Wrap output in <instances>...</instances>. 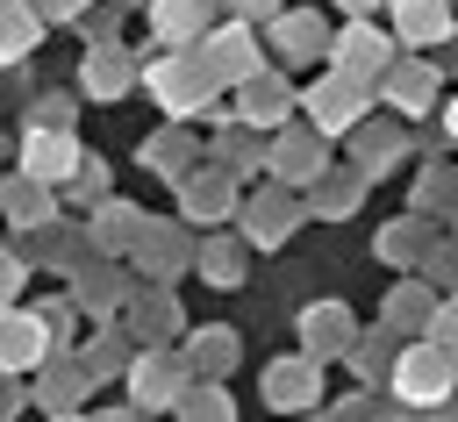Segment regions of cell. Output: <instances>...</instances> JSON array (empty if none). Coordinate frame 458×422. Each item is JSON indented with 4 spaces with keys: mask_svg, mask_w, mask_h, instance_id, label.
Returning <instances> with one entry per match:
<instances>
[{
    "mask_svg": "<svg viewBox=\"0 0 458 422\" xmlns=\"http://www.w3.org/2000/svg\"><path fill=\"white\" fill-rule=\"evenodd\" d=\"M286 107H293V93H286V86H272V79H250V100H243V114H250V122H279Z\"/></svg>",
    "mask_w": 458,
    "mask_h": 422,
    "instance_id": "8fae6325",
    "label": "cell"
},
{
    "mask_svg": "<svg viewBox=\"0 0 458 422\" xmlns=\"http://www.w3.org/2000/svg\"><path fill=\"white\" fill-rule=\"evenodd\" d=\"M344 7H358V14H365V7H379V0H344Z\"/></svg>",
    "mask_w": 458,
    "mask_h": 422,
    "instance_id": "d6986e66",
    "label": "cell"
},
{
    "mask_svg": "<svg viewBox=\"0 0 458 422\" xmlns=\"http://www.w3.org/2000/svg\"><path fill=\"white\" fill-rule=\"evenodd\" d=\"M301 329H308V350H315V358H329V350L351 343V315H344V308H308Z\"/></svg>",
    "mask_w": 458,
    "mask_h": 422,
    "instance_id": "ba28073f",
    "label": "cell"
},
{
    "mask_svg": "<svg viewBox=\"0 0 458 422\" xmlns=\"http://www.w3.org/2000/svg\"><path fill=\"white\" fill-rule=\"evenodd\" d=\"M136 401H143V408H165V401H179V365H165V358H143V365H136Z\"/></svg>",
    "mask_w": 458,
    "mask_h": 422,
    "instance_id": "9c48e42d",
    "label": "cell"
},
{
    "mask_svg": "<svg viewBox=\"0 0 458 422\" xmlns=\"http://www.w3.org/2000/svg\"><path fill=\"white\" fill-rule=\"evenodd\" d=\"M451 129H458V107H451Z\"/></svg>",
    "mask_w": 458,
    "mask_h": 422,
    "instance_id": "ffe728a7",
    "label": "cell"
},
{
    "mask_svg": "<svg viewBox=\"0 0 458 422\" xmlns=\"http://www.w3.org/2000/svg\"><path fill=\"white\" fill-rule=\"evenodd\" d=\"M193 21H200V0H157V29L165 36H186Z\"/></svg>",
    "mask_w": 458,
    "mask_h": 422,
    "instance_id": "5bb4252c",
    "label": "cell"
},
{
    "mask_svg": "<svg viewBox=\"0 0 458 422\" xmlns=\"http://www.w3.org/2000/svg\"><path fill=\"white\" fill-rule=\"evenodd\" d=\"M86 79H93V86H122V57H107V50H100V57H93V72H86Z\"/></svg>",
    "mask_w": 458,
    "mask_h": 422,
    "instance_id": "e0dca14e",
    "label": "cell"
},
{
    "mask_svg": "<svg viewBox=\"0 0 458 422\" xmlns=\"http://www.w3.org/2000/svg\"><path fill=\"white\" fill-rule=\"evenodd\" d=\"M379 64H386V36L379 29L358 21V29L336 36V72H379Z\"/></svg>",
    "mask_w": 458,
    "mask_h": 422,
    "instance_id": "52a82bcc",
    "label": "cell"
},
{
    "mask_svg": "<svg viewBox=\"0 0 458 422\" xmlns=\"http://www.w3.org/2000/svg\"><path fill=\"white\" fill-rule=\"evenodd\" d=\"M437 343H444V350L458 343V308H444V315H437Z\"/></svg>",
    "mask_w": 458,
    "mask_h": 422,
    "instance_id": "ac0fdd59",
    "label": "cell"
},
{
    "mask_svg": "<svg viewBox=\"0 0 458 422\" xmlns=\"http://www.w3.org/2000/svg\"><path fill=\"white\" fill-rule=\"evenodd\" d=\"M64 422H72V415H64Z\"/></svg>",
    "mask_w": 458,
    "mask_h": 422,
    "instance_id": "44dd1931",
    "label": "cell"
},
{
    "mask_svg": "<svg viewBox=\"0 0 458 422\" xmlns=\"http://www.w3.org/2000/svg\"><path fill=\"white\" fill-rule=\"evenodd\" d=\"M208 72H215V79H250V72H258L250 29H215V36H208Z\"/></svg>",
    "mask_w": 458,
    "mask_h": 422,
    "instance_id": "277c9868",
    "label": "cell"
},
{
    "mask_svg": "<svg viewBox=\"0 0 458 422\" xmlns=\"http://www.w3.org/2000/svg\"><path fill=\"white\" fill-rule=\"evenodd\" d=\"M444 386H451V350H444V343H422V350H408V358L394 365V393L415 401V408L444 401Z\"/></svg>",
    "mask_w": 458,
    "mask_h": 422,
    "instance_id": "6da1fadb",
    "label": "cell"
},
{
    "mask_svg": "<svg viewBox=\"0 0 458 422\" xmlns=\"http://www.w3.org/2000/svg\"><path fill=\"white\" fill-rule=\"evenodd\" d=\"M208 79H215V72H200V64H157V72H150V93H157L165 107H200Z\"/></svg>",
    "mask_w": 458,
    "mask_h": 422,
    "instance_id": "5b68a950",
    "label": "cell"
},
{
    "mask_svg": "<svg viewBox=\"0 0 458 422\" xmlns=\"http://www.w3.org/2000/svg\"><path fill=\"white\" fill-rule=\"evenodd\" d=\"M265 401H272V408H308V401H315V365H308V358H293V365L279 358V365L265 372Z\"/></svg>",
    "mask_w": 458,
    "mask_h": 422,
    "instance_id": "8992f818",
    "label": "cell"
},
{
    "mask_svg": "<svg viewBox=\"0 0 458 422\" xmlns=\"http://www.w3.org/2000/svg\"><path fill=\"white\" fill-rule=\"evenodd\" d=\"M394 21H401V36L429 43V36H444V0H401V7H394Z\"/></svg>",
    "mask_w": 458,
    "mask_h": 422,
    "instance_id": "30bf717a",
    "label": "cell"
},
{
    "mask_svg": "<svg viewBox=\"0 0 458 422\" xmlns=\"http://www.w3.org/2000/svg\"><path fill=\"white\" fill-rule=\"evenodd\" d=\"M186 422H229V401L222 393H193L186 401Z\"/></svg>",
    "mask_w": 458,
    "mask_h": 422,
    "instance_id": "2e32d148",
    "label": "cell"
},
{
    "mask_svg": "<svg viewBox=\"0 0 458 422\" xmlns=\"http://www.w3.org/2000/svg\"><path fill=\"white\" fill-rule=\"evenodd\" d=\"M72 136H57V129H29V143H21V172L29 179H64L72 172Z\"/></svg>",
    "mask_w": 458,
    "mask_h": 422,
    "instance_id": "3957f363",
    "label": "cell"
},
{
    "mask_svg": "<svg viewBox=\"0 0 458 422\" xmlns=\"http://www.w3.org/2000/svg\"><path fill=\"white\" fill-rule=\"evenodd\" d=\"M358 107H365V93H358V79H351V72H329V79L308 93V114H315L322 129H351V122H358Z\"/></svg>",
    "mask_w": 458,
    "mask_h": 422,
    "instance_id": "7a4b0ae2",
    "label": "cell"
},
{
    "mask_svg": "<svg viewBox=\"0 0 458 422\" xmlns=\"http://www.w3.org/2000/svg\"><path fill=\"white\" fill-rule=\"evenodd\" d=\"M272 36H279V50H286V57H301V50H315V36H322V29H315L308 14H293V21H279Z\"/></svg>",
    "mask_w": 458,
    "mask_h": 422,
    "instance_id": "4fadbf2b",
    "label": "cell"
},
{
    "mask_svg": "<svg viewBox=\"0 0 458 422\" xmlns=\"http://www.w3.org/2000/svg\"><path fill=\"white\" fill-rule=\"evenodd\" d=\"M258 236H279V229H293V207L286 200H258V222H250Z\"/></svg>",
    "mask_w": 458,
    "mask_h": 422,
    "instance_id": "9a60e30c",
    "label": "cell"
},
{
    "mask_svg": "<svg viewBox=\"0 0 458 422\" xmlns=\"http://www.w3.org/2000/svg\"><path fill=\"white\" fill-rule=\"evenodd\" d=\"M36 350H43V329H36L29 315H14V322H7V365H29Z\"/></svg>",
    "mask_w": 458,
    "mask_h": 422,
    "instance_id": "7c38bea8",
    "label": "cell"
}]
</instances>
